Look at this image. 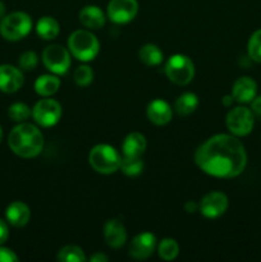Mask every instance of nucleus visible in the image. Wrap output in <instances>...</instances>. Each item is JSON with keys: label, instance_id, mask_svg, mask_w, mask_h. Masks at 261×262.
I'll return each mask as SVG.
<instances>
[{"label": "nucleus", "instance_id": "obj_36", "mask_svg": "<svg viewBox=\"0 0 261 262\" xmlns=\"http://www.w3.org/2000/svg\"><path fill=\"white\" fill-rule=\"evenodd\" d=\"M233 102H234V97H233L232 95H225V96L222 99V104L227 107L232 106Z\"/></svg>", "mask_w": 261, "mask_h": 262}, {"label": "nucleus", "instance_id": "obj_31", "mask_svg": "<svg viewBox=\"0 0 261 262\" xmlns=\"http://www.w3.org/2000/svg\"><path fill=\"white\" fill-rule=\"evenodd\" d=\"M19 258L15 255L14 251L0 246V262H17Z\"/></svg>", "mask_w": 261, "mask_h": 262}, {"label": "nucleus", "instance_id": "obj_4", "mask_svg": "<svg viewBox=\"0 0 261 262\" xmlns=\"http://www.w3.org/2000/svg\"><path fill=\"white\" fill-rule=\"evenodd\" d=\"M89 163L96 173L113 174L119 170L122 156L113 146L106 143H100L92 147L89 154Z\"/></svg>", "mask_w": 261, "mask_h": 262}, {"label": "nucleus", "instance_id": "obj_23", "mask_svg": "<svg viewBox=\"0 0 261 262\" xmlns=\"http://www.w3.org/2000/svg\"><path fill=\"white\" fill-rule=\"evenodd\" d=\"M138 58L145 66L156 67L161 64L164 59V54L161 49L155 43H146L138 51Z\"/></svg>", "mask_w": 261, "mask_h": 262}, {"label": "nucleus", "instance_id": "obj_33", "mask_svg": "<svg viewBox=\"0 0 261 262\" xmlns=\"http://www.w3.org/2000/svg\"><path fill=\"white\" fill-rule=\"evenodd\" d=\"M9 238V228L3 219H0V246L4 245Z\"/></svg>", "mask_w": 261, "mask_h": 262}, {"label": "nucleus", "instance_id": "obj_5", "mask_svg": "<svg viewBox=\"0 0 261 262\" xmlns=\"http://www.w3.org/2000/svg\"><path fill=\"white\" fill-rule=\"evenodd\" d=\"M32 30V19L25 12H13L4 15L0 22V35L8 41H19Z\"/></svg>", "mask_w": 261, "mask_h": 262}, {"label": "nucleus", "instance_id": "obj_21", "mask_svg": "<svg viewBox=\"0 0 261 262\" xmlns=\"http://www.w3.org/2000/svg\"><path fill=\"white\" fill-rule=\"evenodd\" d=\"M199 97L193 92H184L176 100L174 109L179 117H188L199 107Z\"/></svg>", "mask_w": 261, "mask_h": 262}, {"label": "nucleus", "instance_id": "obj_6", "mask_svg": "<svg viewBox=\"0 0 261 262\" xmlns=\"http://www.w3.org/2000/svg\"><path fill=\"white\" fill-rule=\"evenodd\" d=\"M165 74L174 84L186 86L194 77L193 61L183 54H174L166 61Z\"/></svg>", "mask_w": 261, "mask_h": 262}, {"label": "nucleus", "instance_id": "obj_8", "mask_svg": "<svg viewBox=\"0 0 261 262\" xmlns=\"http://www.w3.org/2000/svg\"><path fill=\"white\" fill-rule=\"evenodd\" d=\"M42 63L51 73L63 76L71 67V54L61 45H49L42 53Z\"/></svg>", "mask_w": 261, "mask_h": 262}, {"label": "nucleus", "instance_id": "obj_37", "mask_svg": "<svg viewBox=\"0 0 261 262\" xmlns=\"http://www.w3.org/2000/svg\"><path fill=\"white\" fill-rule=\"evenodd\" d=\"M4 15H5V4L0 0V19H3Z\"/></svg>", "mask_w": 261, "mask_h": 262}, {"label": "nucleus", "instance_id": "obj_28", "mask_svg": "<svg viewBox=\"0 0 261 262\" xmlns=\"http://www.w3.org/2000/svg\"><path fill=\"white\" fill-rule=\"evenodd\" d=\"M247 55L255 63H261V28L251 35L247 43Z\"/></svg>", "mask_w": 261, "mask_h": 262}, {"label": "nucleus", "instance_id": "obj_34", "mask_svg": "<svg viewBox=\"0 0 261 262\" xmlns=\"http://www.w3.org/2000/svg\"><path fill=\"white\" fill-rule=\"evenodd\" d=\"M184 210H186L188 214H193V212L199 211V204H196L194 201H187L184 204Z\"/></svg>", "mask_w": 261, "mask_h": 262}, {"label": "nucleus", "instance_id": "obj_12", "mask_svg": "<svg viewBox=\"0 0 261 262\" xmlns=\"http://www.w3.org/2000/svg\"><path fill=\"white\" fill-rule=\"evenodd\" d=\"M158 246L156 237L150 232H143L136 235L129 245V256L135 260H146L150 257Z\"/></svg>", "mask_w": 261, "mask_h": 262}, {"label": "nucleus", "instance_id": "obj_13", "mask_svg": "<svg viewBox=\"0 0 261 262\" xmlns=\"http://www.w3.org/2000/svg\"><path fill=\"white\" fill-rule=\"evenodd\" d=\"M25 83L22 69L10 64L0 66V91L5 94H14Z\"/></svg>", "mask_w": 261, "mask_h": 262}, {"label": "nucleus", "instance_id": "obj_16", "mask_svg": "<svg viewBox=\"0 0 261 262\" xmlns=\"http://www.w3.org/2000/svg\"><path fill=\"white\" fill-rule=\"evenodd\" d=\"M146 114L148 120L155 125H165L173 118V110L165 100L155 99L147 105Z\"/></svg>", "mask_w": 261, "mask_h": 262}, {"label": "nucleus", "instance_id": "obj_14", "mask_svg": "<svg viewBox=\"0 0 261 262\" xmlns=\"http://www.w3.org/2000/svg\"><path fill=\"white\" fill-rule=\"evenodd\" d=\"M257 95V83L251 77H240L233 83L232 96L240 104H248Z\"/></svg>", "mask_w": 261, "mask_h": 262}, {"label": "nucleus", "instance_id": "obj_19", "mask_svg": "<svg viewBox=\"0 0 261 262\" xmlns=\"http://www.w3.org/2000/svg\"><path fill=\"white\" fill-rule=\"evenodd\" d=\"M147 147L146 137L140 132H132L124 138L122 143L123 156L127 158H141Z\"/></svg>", "mask_w": 261, "mask_h": 262}, {"label": "nucleus", "instance_id": "obj_26", "mask_svg": "<svg viewBox=\"0 0 261 262\" xmlns=\"http://www.w3.org/2000/svg\"><path fill=\"white\" fill-rule=\"evenodd\" d=\"M145 164L141 158H127L122 156V163H120V170L127 177H137L143 171Z\"/></svg>", "mask_w": 261, "mask_h": 262}, {"label": "nucleus", "instance_id": "obj_38", "mask_svg": "<svg viewBox=\"0 0 261 262\" xmlns=\"http://www.w3.org/2000/svg\"><path fill=\"white\" fill-rule=\"evenodd\" d=\"M2 140H3V128L2 125H0V143H2Z\"/></svg>", "mask_w": 261, "mask_h": 262}, {"label": "nucleus", "instance_id": "obj_25", "mask_svg": "<svg viewBox=\"0 0 261 262\" xmlns=\"http://www.w3.org/2000/svg\"><path fill=\"white\" fill-rule=\"evenodd\" d=\"M56 260L60 262H84L87 258L83 250L78 246H66L58 252Z\"/></svg>", "mask_w": 261, "mask_h": 262}, {"label": "nucleus", "instance_id": "obj_17", "mask_svg": "<svg viewBox=\"0 0 261 262\" xmlns=\"http://www.w3.org/2000/svg\"><path fill=\"white\" fill-rule=\"evenodd\" d=\"M5 217L12 227L22 228L30 222L31 210L25 202L14 201L5 210Z\"/></svg>", "mask_w": 261, "mask_h": 262}, {"label": "nucleus", "instance_id": "obj_1", "mask_svg": "<svg viewBox=\"0 0 261 262\" xmlns=\"http://www.w3.org/2000/svg\"><path fill=\"white\" fill-rule=\"evenodd\" d=\"M194 163L209 176L232 179L241 176L246 169L247 152L237 136L219 133L197 147Z\"/></svg>", "mask_w": 261, "mask_h": 262}, {"label": "nucleus", "instance_id": "obj_27", "mask_svg": "<svg viewBox=\"0 0 261 262\" xmlns=\"http://www.w3.org/2000/svg\"><path fill=\"white\" fill-rule=\"evenodd\" d=\"M8 115L13 122L22 123L26 122L32 115V110L25 102H14L8 109Z\"/></svg>", "mask_w": 261, "mask_h": 262}, {"label": "nucleus", "instance_id": "obj_20", "mask_svg": "<svg viewBox=\"0 0 261 262\" xmlns=\"http://www.w3.org/2000/svg\"><path fill=\"white\" fill-rule=\"evenodd\" d=\"M60 79L53 74H42L35 81L36 94L42 97H50L59 91Z\"/></svg>", "mask_w": 261, "mask_h": 262}, {"label": "nucleus", "instance_id": "obj_9", "mask_svg": "<svg viewBox=\"0 0 261 262\" xmlns=\"http://www.w3.org/2000/svg\"><path fill=\"white\" fill-rule=\"evenodd\" d=\"M32 118L40 127H54L61 118V105L54 99L40 100L33 106Z\"/></svg>", "mask_w": 261, "mask_h": 262}, {"label": "nucleus", "instance_id": "obj_30", "mask_svg": "<svg viewBox=\"0 0 261 262\" xmlns=\"http://www.w3.org/2000/svg\"><path fill=\"white\" fill-rule=\"evenodd\" d=\"M38 63V56L35 51H26L22 55L19 56V60H18V66L22 71L31 72L37 67Z\"/></svg>", "mask_w": 261, "mask_h": 262}, {"label": "nucleus", "instance_id": "obj_3", "mask_svg": "<svg viewBox=\"0 0 261 262\" xmlns=\"http://www.w3.org/2000/svg\"><path fill=\"white\" fill-rule=\"evenodd\" d=\"M69 53L81 61H91L100 51L96 36L86 30H77L68 38Z\"/></svg>", "mask_w": 261, "mask_h": 262}, {"label": "nucleus", "instance_id": "obj_10", "mask_svg": "<svg viewBox=\"0 0 261 262\" xmlns=\"http://www.w3.org/2000/svg\"><path fill=\"white\" fill-rule=\"evenodd\" d=\"M138 13L137 0H110L106 8L107 18L115 25H127Z\"/></svg>", "mask_w": 261, "mask_h": 262}, {"label": "nucleus", "instance_id": "obj_15", "mask_svg": "<svg viewBox=\"0 0 261 262\" xmlns=\"http://www.w3.org/2000/svg\"><path fill=\"white\" fill-rule=\"evenodd\" d=\"M105 242L112 248H120L127 242V230L120 220L110 219L104 227Z\"/></svg>", "mask_w": 261, "mask_h": 262}, {"label": "nucleus", "instance_id": "obj_24", "mask_svg": "<svg viewBox=\"0 0 261 262\" xmlns=\"http://www.w3.org/2000/svg\"><path fill=\"white\" fill-rule=\"evenodd\" d=\"M159 257L164 261L176 260L179 255V245L173 238H164L158 246Z\"/></svg>", "mask_w": 261, "mask_h": 262}, {"label": "nucleus", "instance_id": "obj_7", "mask_svg": "<svg viewBox=\"0 0 261 262\" xmlns=\"http://www.w3.org/2000/svg\"><path fill=\"white\" fill-rule=\"evenodd\" d=\"M227 128L233 136L245 137L250 135L255 125V115L252 110L246 106H235L227 114Z\"/></svg>", "mask_w": 261, "mask_h": 262}, {"label": "nucleus", "instance_id": "obj_32", "mask_svg": "<svg viewBox=\"0 0 261 262\" xmlns=\"http://www.w3.org/2000/svg\"><path fill=\"white\" fill-rule=\"evenodd\" d=\"M251 110H252L255 118L261 120V95H256L255 99L251 101Z\"/></svg>", "mask_w": 261, "mask_h": 262}, {"label": "nucleus", "instance_id": "obj_22", "mask_svg": "<svg viewBox=\"0 0 261 262\" xmlns=\"http://www.w3.org/2000/svg\"><path fill=\"white\" fill-rule=\"evenodd\" d=\"M36 32L44 40H54L60 32V26L55 18L45 15L36 23Z\"/></svg>", "mask_w": 261, "mask_h": 262}, {"label": "nucleus", "instance_id": "obj_2", "mask_svg": "<svg viewBox=\"0 0 261 262\" xmlns=\"http://www.w3.org/2000/svg\"><path fill=\"white\" fill-rule=\"evenodd\" d=\"M42 132L31 123H18L9 133L8 145L17 156L23 159H33L41 154L44 148Z\"/></svg>", "mask_w": 261, "mask_h": 262}, {"label": "nucleus", "instance_id": "obj_18", "mask_svg": "<svg viewBox=\"0 0 261 262\" xmlns=\"http://www.w3.org/2000/svg\"><path fill=\"white\" fill-rule=\"evenodd\" d=\"M79 22L89 30H100L105 26L106 17L104 12L96 5H86L79 12Z\"/></svg>", "mask_w": 261, "mask_h": 262}, {"label": "nucleus", "instance_id": "obj_11", "mask_svg": "<svg viewBox=\"0 0 261 262\" xmlns=\"http://www.w3.org/2000/svg\"><path fill=\"white\" fill-rule=\"evenodd\" d=\"M229 206V200L223 192H209L201 199L199 204V211L207 219H216L225 214Z\"/></svg>", "mask_w": 261, "mask_h": 262}, {"label": "nucleus", "instance_id": "obj_29", "mask_svg": "<svg viewBox=\"0 0 261 262\" xmlns=\"http://www.w3.org/2000/svg\"><path fill=\"white\" fill-rule=\"evenodd\" d=\"M73 79L74 82H76L77 86L87 87L89 84L92 83V81H94V71H92L89 66H79L78 68L74 71Z\"/></svg>", "mask_w": 261, "mask_h": 262}, {"label": "nucleus", "instance_id": "obj_35", "mask_svg": "<svg viewBox=\"0 0 261 262\" xmlns=\"http://www.w3.org/2000/svg\"><path fill=\"white\" fill-rule=\"evenodd\" d=\"M107 260H109V257L101 252L94 253V255L90 257V261H92V262H106Z\"/></svg>", "mask_w": 261, "mask_h": 262}]
</instances>
